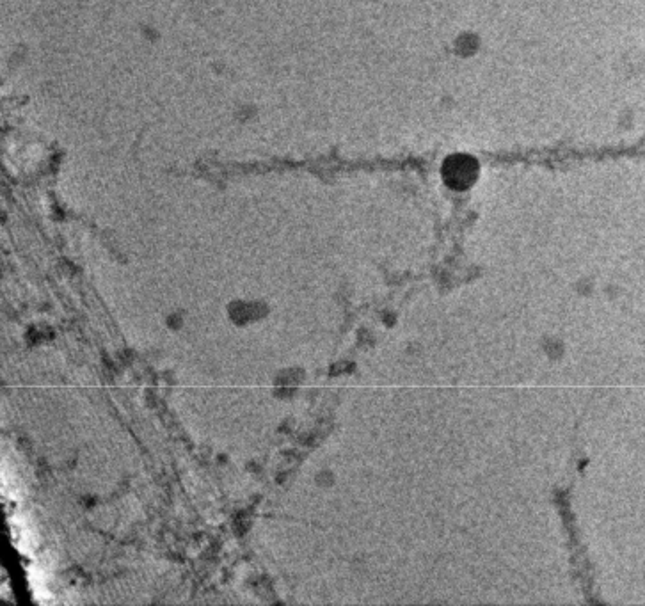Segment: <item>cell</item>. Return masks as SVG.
Returning a JSON list of instances; mask_svg holds the SVG:
<instances>
[{
	"label": "cell",
	"mask_w": 645,
	"mask_h": 606,
	"mask_svg": "<svg viewBox=\"0 0 645 606\" xmlns=\"http://www.w3.org/2000/svg\"><path fill=\"white\" fill-rule=\"evenodd\" d=\"M475 175H477V166L473 160L457 157V159L446 162L445 180L454 189L468 187L473 182Z\"/></svg>",
	"instance_id": "cell-1"
}]
</instances>
